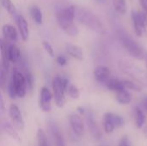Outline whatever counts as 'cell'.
Masks as SVG:
<instances>
[{
    "mask_svg": "<svg viewBox=\"0 0 147 146\" xmlns=\"http://www.w3.org/2000/svg\"><path fill=\"white\" fill-rule=\"evenodd\" d=\"M76 17V6L70 5L56 14V20L61 29L69 36H76L79 30L74 20Z\"/></svg>",
    "mask_w": 147,
    "mask_h": 146,
    "instance_id": "6da1fadb",
    "label": "cell"
},
{
    "mask_svg": "<svg viewBox=\"0 0 147 146\" xmlns=\"http://www.w3.org/2000/svg\"><path fill=\"white\" fill-rule=\"evenodd\" d=\"M82 24L95 30L97 33L103 34L105 31L104 26L102 22L93 14L90 10L85 8H77L76 7V17Z\"/></svg>",
    "mask_w": 147,
    "mask_h": 146,
    "instance_id": "7a4b0ae2",
    "label": "cell"
},
{
    "mask_svg": "<svg viewBox=\"0 0 147 146\" xmlns=\"http://www.w3.org/2000/svg\"><path fill=\"white\" fill-rule=\"evenodd\" d=\"M118 36L122 46L133 58L136 59H144L145 53L142 46L135 40H134L128 34H127L124 31H121L118 34Z\"/></svg>",
    "mask_w": 147,
    "mask_h": 146,
    "instance_id": "3957f363",
    "label": "cell"
},
{
    "mask_svg": "<svg viewBox=\"0 0 147 146\" xmlns=\"http://www.w3.org/2000/svg\"><path fill=\"white\" fill-rule=\"evenodd\" d=\"M69 80L65 77L56 76L52 82L53 87V96L54 98L55 104L58 108H62L66 102L65 98V89L69 83Z\"/></svg>",
    "mask_w": 147,
    "mask_h": 146,
    "instance_id": "277c9868",
    "label": "cell"
},
{
    "mask_svg": "<svg viewBox=\"0 0 147 146\" xmlns=\"http://www.w3.org/2000/svg\"><path fill=\"white\" fill-rule=\"evenodd\" d=\"M132 22L135 34L140 37L147 35V14L144 11H132Z\"/></svg>",
    "mask_w": 147,
    "mask_h": 146,
    "instance_id": "5b68a950",
    "label": "cell"
},
{
    "mask_svg": "<svg viewBox=\"0 0 147 146\" xmlns=\"http://www.w3.org/2000/svg\"><path fill=\"white\" fill-rule=\"evenodd\" d=\"M120 68H121V71L127 75H129L135 80L144 83V84L147 85V72L145 71L144 69L139 67L138 65L129 64L128 62L122 63L121 66L120 65Z\"/></svg>",
    "mask_w": 147,
    "mask_h": 146,
    "instance_id": "8992f818",
    "label": "cell"
},
{
    "mask_svg": "<svg viewBox=\"0 0 147 146\" xmlns=\"http://www.w3.org/2000/svg\"><path fill=\"white\" fill-rule=\"evenodd\" d=\"M10 82L12 83V84L15 87L16 97L23 98L26 96L27 90H28L24 75L22 73H21L20 71H16L12 75Z\"/></svg>",
    "mask_w": 147,
    "mask_h": 146,
    "instance_id": "52a82bcc",
    "label": "cell"
},
{
    "mask_svg": "<svg viewBox=\"0 0 147 146\" xmlns=\"http://www.w3.org/2000/svg\"><path fill=\"white\" fill-rule=\"evenodd\" d=\"M9 115L15 128H16L19 131L24 129V120L22 113L16 104H10L9 108Z\"/></svg>",
    "mask_w": 147,
    "mask_h": 146,
    "instance_id": "ba28073f",
    "label": "cell"
},
{
    "mask_svg": "<svg viewBox=\"0 0 147 146\" xmlns=\"http://www.w3.org/2000/svg\"><path fill=\"white\" fill-rule=\"evenodd\" d=\"M53 96V93L47 88L42 87L40 89V99H39V105L40 109L43 112H50L52 109V99Z\"/></svg>",
    "mask_w": 147,
    "mask_h": 146,
    "instance_id": "9c48e42d",
    "label": "cell"
},
{
    "mask_svg": "<svg viewBox=\"0 0 147 146\" xmlns=\"http://www.w3.org/2000/svg\"><path fill=\"white\" fill-rule=\"evenodd\" d=\"M69 121L73 133L77 136H83L84 133V125L81 116L78 114H72L69 117Z\"/></svg>",
    "mask_w": 147,
    "mask_h": 146,
    "instance_id": "30bf717a",
    "label": "cell"
},
{
    "mask_svg": "<svg viewBox=\"0 0 147 146\" xmlns=\"http://www.w3.org/2000/svg\"><path fill=\"white\" fill-rule=\"evenodd\" d=\"M86 122H87V126H88L89 131H90L92 138L96 140L101 139L102 133L94 119V115L92 114V113L89 112L86 114Z\"/></svg>",
    "mask_w": 147,
    "mask_h": 146,
    "instance_id": "8fae6325",
    "label": "cell"
},
{
    "mask_svg": "<svg viewBox=\"0 0 147 146\" xmlns=\"http://www.w3.org/2000/svg\"><path fill=\"white\" fill-rule=\"evenodd\" d=\"M49 130H50L52 138L53 139L54 145L65 146V142L63 134H62L59 127L58 126V125L55 122H53V121L49 122Z\"/></svg>",
    "mask_w": 147,
    "mask_h": 146,
    "instance_id": "7c38bea8",
    "label": "cell"
},
{
    "mask_svg": "<svg viewBox=\"0 0 147 146\" xmlns=\"http://www.w3.org/2000/svg\"><path fill=\"white\" fill-rule=\"evenodd\" d=\"M16 25L18 28L19 34L21 35V38L23 41H28V36H29V28H28V23L25 17L22 15H18L16 16Z\"/></svg>",
    "mask_w": 147,
    "mask_h": 146,
    "instance_id": "4fadbf2b",
    "label": "cell"
},
{
    "mask_svg": "<svg viewBox=\"0 0 147 146\" xmlns=\"http://www.w3.org/2000/svg\"><path fill=\"white\" fill-rule=\"evenodd\" d=\"M110 69L105 65H98L94 70V77L96 82L105 84V83L110 78Z\"/></svg>",
    "mask_w": 147,
    "mask_h": 146,
    "instance_id": "5bb4252c",
    "label": "cell"
},
{
    "mask_svg": "<svg viewBox=\"0 0 147 146\" xmlns=\"http://www.w3.org/2000/svg\"><path fill=\"white\" fill-rule=\"evenodd\" d=\"M65 51L67 54L77 60H83L84 59V52L83 49L74 44L66 43L65 44Z\"/></svg>",
    "mask_w": 147,
    "mask_h": 146,
    "instance_id": "9a60e30c",
    "label": "cell"
},
{
    "mask_svg": "<svg viewBox=\"0 0 147 146\" xmlns=\"http://www.w3.org/2000/svg\"><path fill=\"white\" fill-rule=\"evenodd\" d=\"M0 52L2 57V64L7 70H9L10 65L9 59V44L7 43L6 40L2 38H0Z\"/></svg>",
    "mask_w": 147,
    "mask_h": 146,
    "instance_id": "2e32d148",
    "label": "cell"
},
{
    "mask_svg": "<svg viewBox=\"0 0 147 146\" xmlns=\"http://www.w3.org/2000/svg\"><path fill=\"white\" fill-rule=\"evenodd\" d=\"M2 32L6 40H9L12 42L16 41L17 40V31L16 28L10 24H4L2 27Z\"/></svg>",
    "mask_w": 147,
    "mask_h": 146,
    "instance_id": "e0dca14e",
    "label": "cell"
},
{
    "mask_svg": "<svg viewBox=\"0 0 147 146\" xmlns=\"http://www.w3.org/2000/svg\"><path fill=\"white\" fill-rule=\"evenodd\" d=\"M106 87L111 90V91H115V93L118 91H121L122 89H125L124 84H123V81L120 80L118 78H109L106 83H105Z\"/></svg>",
    "mask_w": 147,
    "mask_h": 146,
    "instance_id": "ac0fdd59",
    "label": "cell"
},
{
    "mask_svg": "<svg viewBox=\"0 0 147 146\" xmlns=\"http://www.w3.org/2000/svg\"><path fill=\"white\" fill-rule=\"evenodd\" d=\"M102 125L106 133H111L114 132V130L115 129V126L112 119V113H106L104 114L102 120Z\"/></svg>",
    "mask_w": 147,
    "mask_h": 146,
    "instance_id": "d6986e66",
    "label": "cell"
},
{
    "mask_svg": "<svg viewBox=\"0 0 147 146\" xmlns=\"http://www.w3.org/2000/svg\"><path fill=\"white\" fill-rule=\"evenodd\" d=\"M21 58V51L16 44L9 45V59L10 63H16Z\"/></svg>",
    "mask_w": 147,
    "mask_h": 146,
    "instance_id": "ffe728a7",
    "label": "cell"
},
{
    "mask_svg": "<svg viewBox=\"0 0 147 146\" xmlns=\"http://www.w3.org/2000/svg\"><path fill=\"white\" fill-rule=\"evenodd\" d=\"M116 100L119 103L122 105H127L131 102L132 96L127 89H124L121 91L116 92Z\"/></svg>",
    "mask_w": 147,
    "mask_h": 146,
    "instance_id": "44dd1931",
    "label": "cell"
},
{
    "mask_svg": "<svg viewBox=\"0 0 147 146\" xmlns=\"http://www.w3.org/2000/svg\"><path fill=\"white\" fill-rule=\"evenodd\" d=\"M29 11H30L31 17L34 21V22L39 24V25L42 24V22H43V15H42V12H41L40 9L38 6L34 5V6H32L30 8Z\"/></svg>",
    "mask_w": 147,
    "mask_h": 146,
    "instance_id": "7402d4cb",
    "label": "cell"
},
{
    "mask_svg": "<svg viewBox=\"0 0 147 146\" xmlns=\"http://www.w3.org/2000/svg\"><path fill=\"white\" fill-rule=\"evenodd\" d=\"M112 3L115 10L120 15H125L127 13V3L126 0H112Z\"/></svg>",
    "mask_w": 147,
    "mask_h": 146,
    "instance_id": "603a6c76",
    "label": "cell"
},
{
    "mask_svg": "<svg viewBox=\"0 0 147 146\" xmlns=\"http://www.w3.org/2000/svg\"><path fill=\"white\" fill-rule=\"evenodd\" d=\"M146 121V115L141 108L137 107L135 108V124L138 128H141Z\"/></svg>",
    "mask_w": 147,
    "mask_h": 146,
    "instance_id": "cb8c5ba5",
    "label": "cell"
},
{
    "mask_svg": "<svg viewBox=\"0 0 147 146\" xmlns=\"http://www.w3.org/2000/svg\"><path fill=\"white\" fill-rule=\"evenodd\" d=\"M3 130L5 131V133L7 134H9L11 138H13L14 139L17 140L19 143H21V139H20V136L18 135L16 130L15 129L14 126H11L10 124L9 123H3Z\"/></svg>",
    "mask_w": 147,
    "mask_h": 146,
    "instance_id": "d4e9b609",
    "label": "cell"
},
{
    "mask_svg": "<svg viewBox=\"0 0 147 146\" xmlns=\"http://www.w3.org/2000/svg\"><path fill=\"white\" fill-rule=\"evenodd\" d=\"M65 93L72 99H78L80 96V91L78 89V87L71 83L67 84L65 89Z\"/></svg>",
    "mask_w": 147,
    "mask_h": 146,
    "instance_id": "484cf974",
    "label": "cell"
},
{
    "mask_svg": "<svg viewBox=\"0 0 147 146\" xmlns=\"http://www.w3.org/2000/svg\"><path fill=\"white\" fill-rule=\"evenodd\" d=\"M7 75L8 70L3 65L2 62L0 63V89H5L7 85Z\"/></svg>",
    "mask_w": 147,
    "mask_h": 146,
    "instance_id": "4316f807",
    "label": "cell"
},
{
    "mask_svg": "<svg viewBox=\"0 0 147 146\" xmlns=\"http://www.w3.org/2000/svg\"><path fill=\"white\" fill-rule=\"evenodd\" d=\"M3 9L11 15H15L16 13V9L12 0H1Z\"/></svg>",
    "mask_w": 147,
    "mask_h": 146,
    "instance_id": "83f0119b",
    "label": "cell"
},
{
    "mask_svg": "<svg viewBox=\"0 0 147 146\" xmlns=\"http://www.w3.org/2000/svg\"><path fill=\"white\" fill-rule=\"evenodd\" d=\"M123 81V84L126 89H130V90H134V91H137V92H140L142 90V87L131 80H122Z\"/></svg>",
    "mask_w": 147,
    "mask_h": 146,
    "instance_id": "f1b7e54d",
    "label": "cell"
},
{
    "mask_svg": "<svg viewBox=\"0 0 147 146\" xmlns=\"http://www.w3.org/2000/svg\"><path fill=\"white\" fill-rule=\"evenodd\" d=\"M37 140L38 146H48L47 134L42 129H39L37 132Z\"/></svg>",
    "mask_w": 147,
    "mask_h": 146,
    "instance_id": "f546056e",
    "label": "cell"
},
{
    "mask_svg": "<svg viewBox=\"0 0 147 146\" xmlns=\"http://www.w3.org/2000/svg\"><path fill=\"white\" fill-rule=\"evenodd\" d=\"M24 77H25V82H26V85H27V89L29 91H32L34 89V77H33L32 73L26 72L24 75Z\"/></svg>",
    "mask_w": 147,
    "mask_h": 146,
    "instance_id": "4dcf8cb0",
    "label": "cell"
},
{
    "mask_svg": "<svg viewBox=\"0 0 147 146\" xmlns=\"http://www.w3.org/2000/svg\"><path fill=\"white\" fill-rule=\"evenodd\" d=\"M42 46H43L45 51L47 52V53L50 57L53 58V57H54V50H53L52 45H51L48 41H43V42H42Z\"/></svg>",
    "mask_w": 147,
    "mask_h": 146,
    "instance_id": "1f68e13d",
    "label": "cell"
},
{
    "mask_svg": "<svg viewBox=\"0 0 147 146\" xmlns=\"http://www.w3.org/2000/svg\"><path fill=\"white\" fill-rule=\"evenodd\" d=\"M112 119H113V121H114L115 127H121L124 125V120H123L122 117H121L120 115L115 114H112Z\"/></svg>",
    "mask_w": 147,
    "mask_h": 146,
    "instance_id": "d6a6232c",
    "label": "cell"
},
{
    "mask_svg": "<svg viewBox=\"0 0 147 146\" xmlns=\"http://www.w3.org/2000/svg\"><path fill=\"white\" fill-rule=\"evenodd\" d=\"M56 62H57V64H58L59 65H60V66H65V65H67V59H66V57L60 55V56H58V57L56 58Z\"/></svg>",
    "mask_w": 147,
    "mask_h": 146,
    "instance_id": "836d02e7",
    "label": "cell"
},
{
    "mask_svg": "<svg viewBox=\"0 0 147 146\" xmlns=\"http://www.w3.org/2000/svg\"><path fill=\"white\" fill-rule=\"evenodd\" d=\"M118 146H131L128 138H127V136H124V137L121 139V141H120L119 145Z\"/></svg>",
    "mask_w": 147,
    "mask_h": 146,
    "instance_id": "e575fe53",
    "label": "cell"
},
{
    "mask_svg": "<svg viewBox=\"0 0 147 146\" xmlns=\"http://www.w3.org/2000/svg\"><path fill=\"white\" fill-rule=\"evenodd\" d=\"M5 110V105H4V101L2 96V94L0 92V113H3Z\"/></svg>",
    "mask_w": 147,
    "mask_h": 146,
    "instance_id": "d590c367",
    "label": "cell"
},
{
    "mask_svg": "<svg viewBox=\"0 0 147 146\" xmlns=\"http://www.w3.org/2000/svg\"><path fill=\"white\" fill-rule=\"evenodd\" d=\"M140 1V3L143 9V11L146 12L147 14V0H139Z\"/></svg>",
    "mask_w": 147,
    "mask_h": 146,
    "instance_id": "8d00e7d4",
    "label": "cell"
},
{
    "mask_svg": "<svg viewBox=\"0 0 147 146\" xmlns=\"http://www.w3.org/2000/svg\"><path fill=\"white\" fill-rule=\"evenodd\" d=\"M142 105L144 107V108L147 111V96L143 99V102H142Z\"/></svg>",
    "mask_w": 147,
    "mask_h": 146,
    "instance_id": "74e56055",
    "label": "cell"
},
{
    "mask_svg": "<svg viewBox=\"0 0 147 146\" xmlns=\"http://www.w3.org/2000/svg\"><path fill=\"white\" fill-rule=\"evenodd\" d=\"M78 111L79 114H84V109L83 108H81V107L78 108Z\"/></svg>",
    "mask_w": 147,
    "mask_h": 146,
    "instance_id": "f35d334b",
    "label": "cell"
},
{
    "mask_svg": "<svg viewBox=\"0 0 147 146\" xmlns=\"http://www.w3.org/2000/svg\"><path fill=\"white\" fill-rule=\"evenodd\" d=\"M96 2H98V3H104L105 2V0H96Z\"/></svg>",
    "mask_w": 147,
    "mask_h": 146,
    "instance_id": "ab89813d",
    "label": "cell"
},
{
    "mask_svg": "<svg viewBox=\"0 0 147 146\" xmlns=\"http://www.w3.org/2000/svg\"><path fill=\"white\" fill-rule=\"evenodd\" d=\"M146 65H147V56H146Z\"/></svg>",
    "mask_w": 147,
    "mask_h": 146,
    "instance_id": "60d3db41",
    "label": "cell"
},
{
    "mask_svg": "<svg viewBox=\"0 0 147 146\" xmlns=\"http://www.w3.org/2000/svg\"><path fill=\"white\" fill-rule=\"evenodd\" d=\"M130 1H131V2H132V1H133V0H130Z\"/></svg>",
    "mask_w": 147,
    "mask_h": 146,
    "instance_id": "b9f144b4",
    "label": "cell"
}]
</instances>
